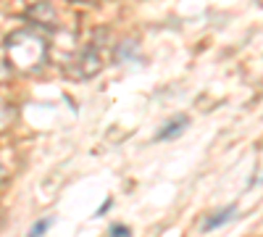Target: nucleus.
Segmentation results:
<instances>
[{"mask_svg":"<svg viewBox=\"0 0 263 237\" xmlns=\"http://www.w3.org/2000/svg\"><path fill=\"white\" fill-rule=\"evenodd\" d=\"M232 216H234V206H229V208H224V211L213 213V216H208V219H205V224H203V232H211V229H216V227L227 224Z\"/></svg>","mask_w":263,"mask_h":237,"instance_id":"obj_3","label":"nucleus"},{"mask_svg":"<svg viewBox=\"0 0 263 237\" xmlns=\"http://www.w3.org/2000/svg\"><path fill=\"white\" fill-rule=\"evenodd\" d=\"M74 3H92V0H74Z\"/></svg>","mask_w":263,"mask_h":237,"instance_id":"obj_7","label":"nucleus"},{"mask_svg":"<svg viewBox=\"0 0 263 237\" xmlns=\"http://www.w3.org/2000/svg\"><path fill=\"white\" fill-rule=\"evenodd\" d=\"M6 48H8V56L11 58H24V63H21L24 69H34L37 63L42 61V58L32 56V50L45 56V42H42L37 34H32V32H16V34H11Z\"/></svg>","mask_w":263,"mask_h":237,"instance_id":"obj_1","label":"nucleus"},{"mask_svg":"<svg viewBox=\"0 0 263 237\" xmlns=\"http://www.w3.org/2000/svg\"><path fill=\"white\" fill-rule=\"evenodd\" d=\"M132 232L126 229V227H121V224H114L111 227V237H129Z\"/></svg>","mask_w":263,"mask_h":237,"instance_id":"obj_5","label":"nucleus"},{"mask_svg":"<svg viewBox=\"0 0 263 237\" xmlns=\"http://www.w3.org/2000/svg\"><path fill=\"white\" fill-rule=\"evenodd\" d=\"M187 116H177V119H171V121H166V126L158 132V137L156 140H174V137H179L184 129H187Z\"/></svg>","mask_w":263,"mask_h":237,"instance_id":"obj_2","label":"nucleus"},{"mask_svg":"<svg viewBox=\"0 0 263 237\" xmlns=\"http://www.w3.org/2000/svg\"><path fill=\"white\" fill-rule=\"evenodd\" d=\"M50 224H53V216H48V219H42V222H37V224L32 227V232H29L27 237H40V234H45Z\"/></svg>","mask_w":263,"mask_h":237,"instance_id":"obj_4","label":"nucleus"},{"mask_svg":"<svg viewBox=\"0 0 263 237\" xmlns=\"http://www.w3.org/2000/svg\"><path fill=\"white\" fill-rule=\"evenodd\" d=\"M111 203H114V200H111V198H108V200H105V203H103V206H100V208L95 211V216H103V213H105L108 208H111Z\"/></svg>","mask_w":263,"mask_h":237,"instance_id":"obj_6","label":"nucleus"}]
</instances>
